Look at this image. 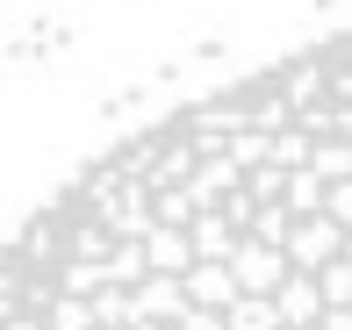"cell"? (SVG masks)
<instances>
[{
    "label": "cell",
    "instance_id": "6da1fadb",
    "mask_svg": "<svg viewBox=\"0 0 352 330\" xmlns=\"http://www.w3.org/2000/svg\"><path fill=\"white\" fill-rule=\"evenodd\" d=\"M0 330H352V29L65 180L0 251Z\"/></svg>",
    "mask_w": 352,
    "mask_h": 330
}]
</instances>
